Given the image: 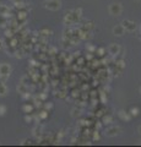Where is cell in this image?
<instances>
[{
    "label": "cell",
    "instance_id": "obj_1",
    "mask_svg": "<svg viewBox=\"0 0 141 147\" xmlns=\"http://www.w3.org/2000/svg\"><path fill=\"white\" fill-rule=\"evenodd\" d=\"M43 5L45 9H48V10L57 11L61 7V1L60 0H45L43 3Z\"/></svg>",
    "mask_w": 141,
    "mask_h": 147
},
{
    "label": "cell",
    "instance_id": "obj_2",
    "mask_svg": "<svg viewBox=\"0 0 141 147\" xmlns=\"http://www.w3.org/2000/svg\"><path fill=\"white\" fill-rule=\"evenodd\" d=\"M121 10H123V7L119 3H113L109 5V12H111V15H114V16L120 15Z\"/></svg>",
    "mask_w": 141,
    "mask_h": 147
},
{
    "label": "cell",
    "instance_id": "obj_3",
    "mask_svg": "<svg viewBox=\"0 0 141 147\" xmlns=\"http://www.w3.org/2000/svg\"><path fill=\"white\" fill-rule=\"evenodd\" d=\"M11 74V66L6 63H3L0 64V76H4V77H9Z\"/></svg>",
    "mask_w": 141,
    "mask_h": 147
},
{
    "label": "cell",
    "instance_id": "obj_4",
    "mask_svg": "<svg viewBox=\"0 0 141 147\" xmlns=\"http://www.w3.org/2000/svg\"><path fill=\"white\" fill-rule=\"evenodd\" d=\"M121 25L124 26V28L128 32H134L136 30V24L134 21H131V20H124L121 22Z\"/></svg>",
    "mask_w": 141,
    "mask_h": 147
},
{
    "label": "cell",
    "instance_id": "obj_5",
    "mask_svg": "<svg viewBox=\"0 0 141 147\" xmlns=\"http://www.w3.org/2000/svg\"><path fill=\"white\" fill-rule=\"evenodd\" d=\"M120 132V129L118 127V126H112V127H108L107 129V136H109V137H114V136H117L118 134Z\"/></svg>",
    "mask_w": 141,
    "mask_h": 147
},
{
    "label": "cell",
    "instance_id": "obj_6",
    "mask_svg": "<svg viewBox=\"0 0 141 147\" xmlns=\"http://www.w3.org/2000/svg\"><path fill=\"white\" fill-rule=\"evenodd\" d=\"M125 28H124V26H123V25H118V26H115L114 27V28H113V34H114V36H123V34H124L125 33Z\"/></svg>",
    "mask_w": 141,
    "mask_h": 147
},
{
    "label": "cell",
    "instance_id": "obj_7",
    "mask_svg": "<svg viewBox=\"0 0 141 147\" xmlns=\"http://www.w3.org/2000/svg\"><path fill=\"white\" fill-rule=\"evenodd\" d=\"M16 90H17V92H19L20 94H27L28 93V87H27V85H25V84H22V82H20L19 85H17V87H16Z\"/></svg>",
    "mask_w": 141,
    "mask_h": 147
},
{
    "label": "cell",
    "instance_id": "obj_8",
    "mask_svg": "<svg viewBox=\"0 0 141 147\" xmlns=\"http://www.w3.org/2000/svg\"><path fill=\"white\" fill-rule=\"evenodd\" d=\"M119 50H120V48H119V45L118 44H111L109 45V49H108V52H109V54L111 55H115L117 54H119Z\"/></svg>",
    "mask_w": 141,
    "mask_h": 147
},
{
    "label": "cell",
    "instance_id": "obj_9",
    "mask_svg": "<svg viewBox=\"0 0 141 147\" xmlns=\"http://www.w3.org/2000/svg\"><path fill=\"white\" fill-rule=\"evenodd\" d=\"M7 87L5 86V84H3V82H0V97H5V96L7 94Z\"/></svg>",
    "mask_w": 141,
    "mask_h": 147
},
{
    "label": "cell",
    "instance_id": "obj_10",
    "mask_svg": "<svg viewBox=\"0 0 141 147\" xmlns=\"http://www.w3.org/2000/svg\"><path fill=\"white\" fill-rule=\"evenodd\" d=\"M10 9H9V6H6V5H3L1 4V6H0V13L1 15H5V16H9L10 15Z\"/></svg>",
    "mask_w": 141,
    "mask_h": 147
},
{
    "label": "cell",
    "instance_id": "obj_11",
    "mask_svg": "<svg viewBox=\"0 0 141 147\" xmlns=\"http://www.w3.org/2000/svg\"><path fill=\"white\" fill-rule=\"evenodd\" d=\"M7 22H9V16H5V15H1V13H0V27L7 26Z\"/></svg>",
    "mask_w": 141,
    "mask_h": 147
},
{
    "label": "cell",
    "instance_id": "obj_12",
    "mask_svg": "<svg viewBox=\"0 0 141 147\" xmlns=\"http://www.w3.org/2000/svg\"><path fill=\"white\" fill-rule=\"evenodd\" d=\"M119 117L121 118V119H124V120H129L130 119V115H128V114H125V112H119Z\"/></svg>",
    "mask_w": 141,
    "mask_h": 147
},
{
    "label": "cell",
    "instance_id": "obj_13",
    "mask_svg": "<svg viewBox=\"0 0 141 147\" xmlns=\"http://www.w3.org/2000/svg\"><path fill=\"white\" fill-rule=\"evenodd\" d=\"M130 114H131V115H133V117L139 115V109H138V108H133V109L130 110Z\"/></svg>",
    "mask_w": 141,
    "mask_h": 147
},
{
    "label": "cell",
    "instance_id": "obj_14",
    "mask_svg": "<svg viewBox=\"0 0 141 147\" xmlns=\"http://www.w3.org/2000/svg\"><path fill=\"white\" fill-rule=\"evenodd\" d=\"M6 113V107L3 104H0V115H4Z\"/></svg>",
    "mask_w": 141,
    "mask_h": 147
},
{
    "label": "cell",
    "instance_id": "obj_15",
    "mask_svg": "<svg viewBox=\"0 0 141 147\" xmlns=\"http://www.w3.org/2000/svg\"><path fill=\"white\" fill-rule=\"evenodd\" d=\"M24 110H25V112H31V110H32V107H31V105H25Z\"/></svg>",
    "mask_w": 141,
    "mask_h": 147
},
{
    "label": "cell",
    "instance_id": "obj_16",
    "mask_svg": "<svg viewBox=\"0 0 141 147\" xmlns=\"http://www.w3.org/2000/svg\"><path fill=\"white\" fill-rule=\"evenodd\" d=\"M45 113H47V112H42V113L39 114V117L40 118H45V117H47V114H45Z\"/></svg>",
    "mask_w": 141,
    "mask_h": 147
},
{
    "label": "cell",
    "instance_id": "obj_17",
    "mask_svg": "<svg viewBox=\"0 0 141 147\" xmlns=\"http://www.w3.org/2000/svg\"><path fill=\"white\" fill-rule=\"evenodd\" d=\"M98 53H99V55H103V53H104V49H99V50H98Z\"/></svg>",
    "mask_w": 141,
    "mask_h": 147
},
{
    "label": "cell",
    "instance_id": "obj_18",
    "mask_svg": "<svg viewBox=\"0 0 141 147\" xmlns=\"http://www.w3.org/2000/svg\"><path fill=\"white\" fill-rule=\"evenodd\" d=\"M99 139V135H98V132L97 134H94V140H98Z\"/></svg>",
    "mask_w": 141,
    "mask_h": 147
},
{
    "label": "cell",
    "instance_id": "obj_19",
    "mask_svg": "<svg viewBox=\"0 0 141 147\" xmlns=\"http://www.w3.org/2000/svg\"><path fill=\"white\" fill-rule=\"evenodd\" d=\"M45 108H47V109H48V108L51 109V108H53V105H52V104H47V105H45Z\"/></svg>",
    "mask_w": 141,
    "mask_h": 147
},
{
    "label": "cell",
    "instance_id": "obj_20",
    "mask_svg": "<svg viewBox=\"0 0 141 147\" xmlns=\"http://www.w3.org/2000/svg\"><path fill=\"white\" fill-rule=\"evenodd\" d=\"M3 45H4V44H3V40L0 39V49H3Z\"/></svg>",
    "mask_w": 141,
    "mask_h": 147
},
{
    "label": "cell",
    "instance_id": "obj_21",
    "mask_svg": "<svg viewBox=\"0 0 141 147\" xmlns=\"http://www.w3.org/2000/svg\"><path fill=\"white\" fill-rule=\"evenodd\" d=\"M138 131H139V134L141 135V126H139V129H138Z\"/></svg>",
    "mask_w": 141,
    "mask_h": 147
},
{
    "label": "cell",
    "instance_id": "obj_22",
    "mask_svg": "<svg viewBox=\"0 0 141 147\" xmlns=\"http://www.w3.org/2000/svg\"><path fill=\"white\" fill-rule=\"evenodd\" d=\"M12 1H19V0H12Z\"/></svg>",
    "mask_w": 141,
    "mask_h": 147
},
{
    "label": "cell",
    "instance_id": "obj_23",
    "mask_svg": "<svg viewBox=\"0 0 141 147\" xmlns=\"http://www.w3.org/2000/svg\"><path fill=\"white\" fill-rule=\"evenodd\" d=\"M140 93H141V88H140Z\"/></svg>",
    "mask_w": 141,
    "mask_h": 147
},
{
    "label": "cell",
    "instance_id": "obj_24",
    "mask_svg": "<svg viewBox=\"0 0 141 147\" xmlns=\"http://www.w3.org/2000/svg\"><path fill=\"white\" fill-rule=\"evenodd\" d=\"M140 31H141V27H140Z\"/></svg>",
    "mask_w": 141,
    "mask_h": 147
},
{
    "label": "cell",
    "instance_id": "obj_25",
    "mask_svg": "<svg viewBox=\"0 0 141 147\" xmlns=\"http://www.w3.org/2000/svg\"><path fill=\"white\" fill-rule=\"evenodd\" d=\"M0 6H1V4H0Z\"/></svg>",
    "mask_w": 141,
    "mask_h": 147
}]
</instances>
